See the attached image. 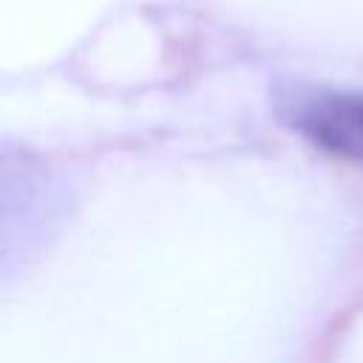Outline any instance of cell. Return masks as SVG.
Wrapping results in <instances>:
<instances>
[{"instance_id": "obj_1", "label": "cell", "mask_w": 363, "mask_h": 363, "mask_svg": "<svg viewBox=\"0 0 363 363\" xmlns=\"http://www.w3.org/2000/svg\"><path fill=\"white\" fill-rule=\"evenodd\" d=\"M295 125L320 150L363 167V94H318L295 111Z\"/></svg>"}]
</instances>
